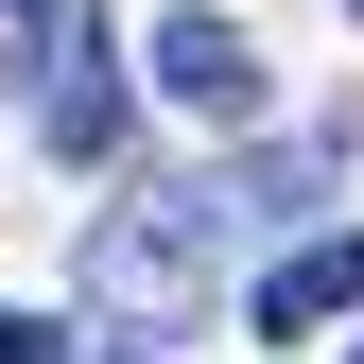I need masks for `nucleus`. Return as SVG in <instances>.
Returning <instances> with one entry per match:
<instances>
[{
    "label": "nucleus",
    "instance_id": "5",
    "mask_svg": "<svg viewBox=\"0 0 364 364\" xmlns=\"http://www.w3.org/2000/svg\"><path fill=\"white\" fill-rule=\"evenodd\" d=\"M312 191H330V156H243V173H225V208H243V225H295Z\"/></svg>",
    "mask_w": 364,
    "mask_h": 364
},
{
    "label": "nucleus",
    "instance_id": "1",
    "mask_svg": "<svg viewBox=\"0 0 364 364\" xmlns=\"http://www.w3.org/2000/svg\"><path fill=\"white\" fill-rule=\"evenodd\" d=\"M225 173H173V191H122L105 225H87V295L122 312V330H191V312L225 295Z\"/></svg>",
    "mask_w": 364,
    "mask_h": 364
},
{
    "label": "nucleus",
    "instance_id": "3",
    "mask_svg": "<svg viewBox=\"0 0 364 364\" xmlns=\"http://www.w3.org/2000/svg\"><path fill=\"white\" fill-rule=\"evenodd\" d=\"M156 105H191V122H260V53H243V18H225V0L156 18Z\"/></svg>",
    "mask_w": 364,
    "mask_h": 364
},
{
    "label": "nucleus",
    "instance_id": "4",
    "mask_svg": "<svg viewBox=\"0 0 364 364\" xmlns=\"http://www.w3.org/2000/svg\"><path fill=\"white\" fill-rule=\"evenodd\" d=\"M330 312H364V243H295L278 278L243 295V330H330Z\"/></svg>",
    "mask_w": 364,
    "mask_h": 364
},
{
    "label": "nucleus",
    "instance_id": "6",
    "mask_svg": "<svg viewBox=\"0 0 364 364\" xmlns=\"http://www.w3.org/2000/svg\"><path fill=\"white\" fill-rule=\"evenodd\" d=\"M0 364H70V347H53V330H35V312H0Z\"/></svg>",
    "mask_w": 364,
    "mask_h": 364
},
{
    "label": "nucleus",
    "instance_id": "9",
    "mask_svg": "<svg viewBox=\"0 0 364 364\" xmlns=\"http://www.w3.org/2000/svg\"><path fill=\"white\" fill-rule=\"evenodd\" d=\"M347 18H364V0H347Z\"/></svg>",
    "mask_w": 364,
    "mask_h": 364
},
{
    "label": "nucleus",
    "instance_id": "10",
    "mask_svg": "<svg viewBox=\"0 0 364 364\" xmlns=\"http://www.w3.org/2000/svg\"><path fill=\"white\" fill-rule=\"evenodd\" d=\"M347 364H364V347H347Z\"/></svg>",
    "mask_w": 364,
    "mask_h": 364
},
{
    "label": "nucleus",
    "instance_id": "7",
    "mask_svg": "<svg viewBox=\"0 0 364 364\" xmlns=\"http://www.w3.org/2000/svg\"><path fill=\"white\" fill-rule=\"evenodd\" d=\"M35 18H70V0H18V35H35Z\"/></svg>",
    "mask_w": 364,
    "mask_h": 364
},
{
    "label": "nucleus",
    "instance_id": "2",
    "mask_svg": "<svg viewBox=\"0 0 364 364\" xmlns=\"http://www.w3.org/2000/svg\"><path fill=\"white\" fill-rule=\"evenodd\" d=\"M105 53H122L105 18H35V53H18V70H35V122H53V156H70V173H87V156H122V122H139V87H122Z\"/></svg>",
    "mask_w": 364,
    "mask_h": 364
},
{
    "label": "nucleus",
    "instance_id": "8",
    "mask_svg": "<svg viewBox=\"0 0 364 364\" xmlns=\"http://www.w3.org/2000/svg\"><path fill=\"white\" fill-rule=\"evenodd\" d=\"M105 364H139V347H105Z\"/></svg>",
    "mask_w": 364,
    "mask_h": 364
}]
</instances>
